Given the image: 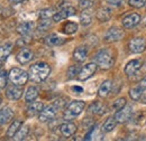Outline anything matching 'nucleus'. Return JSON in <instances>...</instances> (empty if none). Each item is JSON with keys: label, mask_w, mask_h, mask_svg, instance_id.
<instances>
[{"label": "nucleus", "mask_w": 146, "mask_h": 141, "mask_svg": "<svg viewBox=\"0 0 146 141\" xmlns=\"http://www.w3.org/2000/svg\"><path fill=\"white\" fill-rule=\"evenodd\" d=\"M51 73V67L46 63H36L31 66L28 75L34 82H43L45 81Z\"/></svg>", "instance_id": "1"}, {"label": "nucleus", "mask_w": 146, "mask_h": 141, "mask_svg": "<svg viewBox=\"0 0 146 141\" xmlns=\"http://www.w3.org/2000/svg\"><path fill=\"white\" fill-rule=\"evenodd\" d=\"M64 105V103L62 102V100H58V101H55L53 104L46 106L42 110V112L39 113V121L40 122H47V121H51L54 119V117L56 115V113L58 112L60 109H62Z\"/></svg>", "instance_id": "2"}, {"label": "nucleus", "mask_w": 146, "mask_h": 141, "mask_svg": "<svg viewBox=\"0 0 146 141\" xmlns=\"http://www.w3.org/2000/svg\"><path fill=\"white\" fill-rule=\"evenodd\" d=\"M94 59H96V63L104 70H109L115 63L113 56L108 49H102V51L98 52Z\"/></svg>", "instance_id": "3"}, {"label": "nucleus", "mask_w": 146, "mask_h": 141, "mask_svg": "<svg viewBox=\"0 0 146 141\" xmlns=\"http://www.w3.org/2000/svg\"><path fill=\"white\" fill-rule=\"evenodd\" d=\"M84 106H86V103L83 101H73L65 109L63 118L65 120H72L74 118H76L78 115H80V113L83 111Z\"/></svg>", "instance_id": "4"}, {"label": "nucleus", "mask_w": 146, "mask_h": 141, "mask_svg": "<svg viewBox=\"0 0 146 141\" xmlns=\"http://www.w3.org/2000/svg\"><path fill=\"white\" fill-rule=\"evenodd\" d=\"M8 76H9V80L11 81L13 84L19 85V86H23L24 84H26V82L29 78L28 73H26L25 70H20V69H17V67L11 69Z\"/></svg>", "instance_id": "5"}, {"label": "nucleus", "mask_w": 146, "mask_h": 141, "mask_svg": "<svg viewBox=\"0 0 146 141\" xmlns=\"http://www.w3.org/2000/svg\"><path fill=\"white\" fill-rule=\"evenodd\" d=\"M129 51L134 54H139L143 53L146 49V39L144 38H141V37H137V38H134L129 42Z\"/></svg>", "instance_id": "6"}, {"label": "nucleus", "mask_w": 146, "mask_h": 141, "mask_svg": "<svg viewBox=\"0 0 146 141\" xmlns=\"http://www.w3.org/2000/svg\"><path fill=\"white\" fill-rule=\"evenodd\" d=\"M133 117V107L131 105H125L123 109L118 110L115 114V118L117 120V122L119 123H125L128 120H130V118Z\"/></svg>", "instance_id": "7"}, {"label": "nucleus", "mask_w": 146, "mask_h": 141, "mask_svg": "<svg viewBox=\"0 0 146 141\" xmlns=\"http://www.w3.org/2000/svg\"><path fill=\"white\" fill-rule=\"evenodd\" d=\"M97 70V64L96 63H89L87 65H84L81 70H80V73L78 75V78L80 81H86L88 78H90L92 75L96 73Z\"/></svg>", "instance_id": "8"}, {"label": "nucleus", "mask_w": 146, "mask_h": 141, "mask_svg": "<svg viewBox=\"0 0 146 141\" xmlns=\"http://www.w3.org/2000/svg\"><path fill=\"white\" fill-rule=\"evenodd\" d=\"M124 37V30L119 27H111L109 30L105 34V40L111 43V42H118Z\"/></svg>", "instance_id": "9"}, {"label": "nucleus", "mask_w": 146, "mask_h": 141, "mask_svg": "<svg viewBox=\"0 0 146 141\" xmlns=\"http://www.w3.org/2000/svg\"><path fill=\"white\" fill-rule=\"evenodd\" d=\"M73 15H75V8H73L71 6H68V7L62 8L58 13H55V15L53 16V20L57 22V21H61L63 19L71 17Z\"/></svg>", "instance_id": "10"}, {"label": "nucleus", "mask_w": 146, "mask_h": 141, "mask_svg": "<svg viewBox=\"0 0 146 141\" xmlns=\"http://www.w3.org/2000/svg\"><path fill=\"white\" fill-rule=\"evenodd\" d=\"M23 95V88L19 85H11L7 88L6 91V96L10 100V101H17L21 98Z\"/></svg>", "instance_id": "11"}, {"label": "nucleus", "mask_w": 146, "mask_h": 141, "mask_svg": "<svg viewBox=\"0 0 146 141\" xmlns=\"http://www.w3.org/2000/svg\"><path fill=\"white\" fill-rule=\"evenodd\" d=\"M141 22V16L138 14H130L123 19V26L125 28H133Z\"/></svg>", "instance_id": "12"}, {"label": "nucleus", "mask_w": 146, "mask_h": 141, "mask_svg": "<svg viewBox=\"0 0 146 141\" xmlns=\"http://www.w3.org/2000/svg\"><path fill=\"white\" fill-rule=\"evenodd\" d=\"M33 56L34 55H33V52L31 49H28V48H21L19 51V53L17 54L16 58H17V61H18L20 64H27V63H29L33 59Z\"/></svg>", "instance_id": "13"}, {"label": "nucleus", "mask_w": 146, "mask_h": 141, "mask_svg": "<svg viewBox=\"0 0 146 141\" xmlns=\"http://www.w3.org/2000/svg\"><path fill=\"white\" fill-rule=\"evenodd\" d=\"M60 131H61L63 137L69 138L76 132V125L72 122H65V123L60 125Z\"/></svg>", "instance_id": "14"}, {"label": "nucleus", "mask_w": 146, "mask_h": 141, "mask_svg": "<svg viewBox=\"0 0 146 141\" xmlns=\"http://www.w3.org/2000/svg\"><path fill=\"white\" fill-rule=\"evenodd\" d=\"M141 66H142V62L139 59H133V61H130L127 65H126V67H125L126 75L130 76V75L136 74L138 72V70L141 69Z\"/></svg>", "instance_id": "15"}, {"label": "nucleus", "mask_w": 146, "mask_h": 141, "mask_svg": "<svg viewBox=\"0 0 146 141\" xmlns=\"http://www.w3.org/2000/svg\"><path fill=\"white\" fill-rule=\"evenodd\" d=\"M14 118V111L6 106L0 109V124H6L8 123L9 121H11V119Z\"/></svg>", "instance_id": "16"}, {"label": "nucleus", "mask_w": 146, "mask_h": 141, "mask_svg": "<svg viewBox=\"0 0 146 141\" xmlns=\"http://www.w3.org/2000/svg\"><path fill=\"white\" fill-rule=\"evenodd\" d=\"M43 109H44V104L42 102H31V104L27 107V115L34 117L36 114H39Z\"/></svg>", "instance_id": "17"}, {"label": "nucleus", "mask_w": 146, "mask_h": 141, "mask_svg": "<svg viewBox=\"0 0 146 141\" xmlns=\"http://www.w3.org/2000/svg\"><path fill=\"white\" fill-rule=\"evenodd\" d=\"M34 28V24L32 21H25V22H21L17 27V33L20 35H28Z\"/></svg>", "instance_id": "18"}, {"label": "nucleus", "mask_w": 146, "mask_h": 141, "mask_svg": "<svg viewBox=\"0 0 146 141\" xmlns=\"http://www.w3.org/2000/svg\"><path fill=\"white\" fill-rule=\"evenodd\" d=\"M87 55H88L87 48L81 46V47L75 48V51L73 52V58H74L76 62L81 63V62H83V61L87 58Z\"/></svg>", "instance_id": "19"}, {"label": "nucleus", "mask_w": 146, "mask_h": 141, "mask_svg": "<svg viewBox=\"0 0 146 141\" xmlns=\"http://www.w3.org/2000/svg\"><path fill=\"white\" fill-rule=\"evenodd\" d=\"M111 88H112V83H111V81H109V80L105 81V82L100 85L99 90H98V94H99V96H101V98H106V96H108V94H109L110 91H111Z\"/></svg>", "instance_id": "20"}, {"label": "nucleus", "mask_w": 146, "mask_h": 141, "mask_svg": "<svg viewBox=\"0 0 146 141\" xmlns=\"http://www.w3.org/2000/svg\"><path fill=\"white\" fill-rule=\"evenodd\" d=\"M111 9L108 8V7H102V8H100L99 10H98V13H97V18H98V20H100V21H107V20H109L110 18H111Z\"/></svg>", "instance_id": "21"}, {"label": "nucleus", "mask_w": 146, "mask_h": 141, "mask_svg": "<svg viewBox=\"0 0 146 141\" xmlns=\"http://www.w3.org/2000/svg\"><path fill=\"white\" fill-rule=\"evenodd\" d=\"M13 51V44L11 43H6L2 46H0V61H6L8 56L10 55Z\"/></svg>", "instance_id": "22"}, {"label": "nucleus", "mask_w": 146, "mask_h": 141, "mask_svg": "<svg viewBox=\"0 0 146 141\" xmlns=\"http://www.w3.org/2000/svg\"><path fill=\"white\" fill-rule=\"evenodd\" d=\"M45 43H46V45H48V46H58V45L63 44L64 40H63V38H61L60 36L55 35V34H52V35H48L45 38Z\"/></svg>", "instance_id": "23"}, {"label": "nucleus", "mask_w": 146, "mask_h": 141, "mask_svg": "<svg viewBox=\"0 0 146 141\" xmlns=\"http://www.w3.org/2000/svg\"><path fill=\"white\" fill-rule=\"evenodd\" d=\"M21 125H23L21 120H15L13 123L10 124L9 129L7 130V134H6V136H7L8 138H14V136L16 134V132L20 129Z\"/></svg>", "instance_id": "24"}, {"label": "nucleus", "mask_w": 146, "mask_h": 141, "mask_svg": "<svg viewBox=\"0 0 146 141\" xmlns=\"http://www.w3.org/2000/svg\"><path fill=\"white\" fill-rule=\"evenodd\" d=\"M38 96V90L35 86H31V88H27L26 93H25V100L26 102H33L35 99Z\"/></svg>", "instance_id": "25"}, {"label": "nucleus", "mask_w": 146, "mask_h": 141, "mask_svg": "<svg viewBox=\"0 0 146 141\" xmlns=\"http://www.w3.org/2000/svg\"><path fill=\"white\" fill-rule=\"evenodd\" d=\"M116 125H117V120H116V118H113V117H110L108 118L106 121H105V123L102 125V131L104 132H110V131H112L115 128H116Z\"/></svg>", "instance_id": "26"}, {"label": "nucleus", "mask_w": 146, "mask_h": 141, "mask_svg": "<svg viewBox=\"0 0 146 141\" xmlns=\"http://www.w3.org/2000/svg\"><path fill=\"white\" fill-rule=\"evenodd\" d=\"M143 93H144V90L141 88L139 85H137V86H135V88H130V91H129V96H130L131 100H134V101H139L141 98H142V95H143Z\"/></svg>", "instance_id": "27"}, {"label": "nucleus", "mask_w": 146, "mask_h": 141, "mask_svg": "<svg viewBox=\"0 0 146 141\" xmlns=\"http://www.w3.org/2000/svg\"><path fill=\"white\" fill-rule=\"evenodd\" d=\"M28 132H29V127H28V125H21L20 129L16 132V134L14 136V140H16V141L24 140V139L27 137Z\"/></svg>", "instance_id": "28"}, {"label": "nucleus", "mask_w": 146, "mask_h": 141, "mask_svg": "<svg viewBox=\"0 0 146 141\" xmlns=\"http://www.w3.org/2000/svg\"><path fill=\"white\" fill-rule=\"evenodd\" d=\"M78 30V25L75 22H72V21H69L64 25L63 27V32L66 34V35H72L74 33H76Z\"/></svg>", "instance_id": "29"}, {"label": "nucleus", "mask_w": 146, "mask_h": 141, "mask_svg": "<svg viewBox=\"0 0 146 141\" xmlns=\"http://www.w3.org/2000/svg\"><path fill=\"white\" fill-rule=\"evenodd\" d=\"M89 110L91 111L92 113H98V114H102L104 112H106V111H104V110H106V107H104V105L100 104L99 102H93L90 105Z\"/></svg>", "instance_id": "30"}, {"label": "nucleus", "mask_w": 146, "mask_h": 141, "mask_svg": "<svg viewBox=\"0 0 146 141\" xmlns=\"http://www.w3.org/2000/svg\"><path fill=\"white\" fill-rule=\"evenodd\" d=\"M55 15L54 9L52 8H46V9H42L39 11V17L42 19H50L51 17H53Z\"/></svg>", "instance_id": "31"}, {"label": "nucleus", "mask_w": 146, "mask_h": 141, "mask_svg": "<svg viewBox=\"0 0 146 141\" xmlns=\"http://www.w3.org/2000/svg\"><path fill=\"white\" fill-rule=\"evenodd\" d=\"M80 70H81V69H80L78 65H72V66H70L69 70H68V78H69V80L74 78L76 75H79Z\"/></svg>", "instance_id": "32"}, {"label": "nucleus", "mask_w": 146, "mask_h": 141, "mask_svg": "<svg viewBox=\"0 0 146 141\" xmlns=\"http://www.w3.org/2000/svg\"><path fill=\"white\" fill-rule=\"evenodd\" d=\"M51 26H52V21H51L50 19H43V20L39 22V25H38V30L45 32V30H47L48 28H51Z\"/></svg>", "instance_id": "33"}, {"label": "nucleus", "mask_w": 146, "mask_h": 141, "mask_svg": "<svg viewBox=\"0 0 146 141\" xmlns=\"http://www.w3.org/2000/svg\"><path fill=\"white\" fill-rule=\"evenodd\" d=\"M125 105H126V99L120 98V99H118V100H116V101L113 102V104H112V110L118 111V110L123 109Z\"/></svg>", "instance_id": "34"}, {"label": "nucleus", "mask_w": 146, "mask_h": 141, "mask_svg": "<svg viewBox=\"0 0 146 141\" xmlns=\"http://www.w3.org/2000/svg\"><path fill=\"white\" fill-rule=\"evenodd\" d=\"M80 21L83 26H88L91 24V16L87 13H82L81 16H80Z\"/></svg>", "instance_id": "35"}, {"label": "nucleus", "mask_w": 146, "mask_h": 141, "mask_svg": "<svg viewBox=\"0 0 146 141\" xmlns=\"http://www.w3.org/2000/svg\"><path fill=\"white\" fill-rule=\"evenodd\" d=\"M129 5L134 8H142L146 5V0H129Z\"/></svg>", "instance_id": "36"}, {"label": "nucleus", "mask_w": 146, "mask_h": 141, "mask_svg": "<svg viewBox=\"0 0 146 141\" xmlns=\"http://www.w3.org/2000/svg\"><path fill=\"white\" fill-rule=\"evenodd\" d=\"M7 85V74H6V72L3 70H1L0 72V88H5Z\"/></svg>", "instance_id": "37"}, {"label": "nucleus", "mask_w": 146, "mask_h": 141, "mask_svg": "<svg viewBox=\"0 0 146 141\" xmlns=\"http://www.w3.org/2000/svg\"><path fill=\"white\" fill-rule=\"evenodd\" d=\"M92 5H93L92 0H80V1H79V6H80L82 9L90 8Z\"/></svg>", "instance_id": "38"}, {"label": "nucleus", "mask_w": 146, "mask_h": 141, "mask_svg": "<svg viewBox=\"0 0 146 141\" xmlns=\"http://www.w3.org/2000/svg\"><path fill=\"white\" fill-rule=\"evenodd\" d=\"M107 2L111 6H120L124 2V0H107Z\"/></svg>", "instance_id": "39"}, {"label": "nucleus", "mask_w": 146, "mask_h": 141, "mask_svg": "<svg viewBox=\"0 0 146 141\" xmlns=\"http://www.w3.org/2000/svg\"><path fill=\"white\" fill-rule=\"evenodd\" d=\"M138 85L143 88V90H146V76L143 78V80H141V82H139V84H138Z\"/></svg>", "instance_id": "40"}, {"label": "nucleus", "mask_w": 146, "mask_h": 141, "mask_svg": "<svg viewBox=\"0 0 146 141\" xmlns=\"http://www.w3.org/2000/svg\"><path fill=\"white\" fill-rule=\"evenodd\" d=\"M141 102L146 104V93H143V95H142V98H141Z\"/></svg>", "instance_id": "41"}, {"label": "nucleus", "mask_w": 146, "mask_h": 141, "mask_svg": "<svg viewBox=\"0 0 146 141\" xmlns=\"http://www.w3.org/2000/svg\"><path fill=\"white\" fill-rule=\"evenodd\" d=\"M72 90H74V91H79V92H82V88H76V86H73Z\"/></svg>", "instance_id": "42"}, {"label": "nucleus", "mask_w": 146, "mask_h": 141, "mask_svg": "<svg viewBox=\"0 0 146 141\" xmlns=\"http://www.w3.org/2000/svg\"><path fill=\"white\" fill-rule=\"evenodd\" d=\"M11 3H18V2H20L21 0H9Z\"/></svg>", "instance_id": "43"}, {"label": "nucleus", "mask_w": 146, "mask_h": 141, "mask_svg": "<svg viewBox=\"0 0 146 141\" xmlns=\"http://www.w3.org/2000/svg\"><path fill=\"white\" fill-rule=\"evenodd\" d=\"M1 62H2V61H0V70H1V65H2V64H1Z\"/></svg>", "instance_id": "44"}, {"label": "nucleus", "mask_w": 146, "mask_h": 141, "mask_svg": "<svg viewBox=\"0 0 146 141\" xmlns=\"http://www.w3.org/2000/svg\"><path fill=\"white\" fill-rule=\"evenodd\" d=\"M144 24H145V26H146V19H145V21H144Z\"/></svg>", "instance_id": "45"}, {"label": "nucleus", "mask_w": 146, "mask_h": 141, "mask_svg": "<svg viewBox=\"0 0 146 141\" xmlns=\"http://www.w3.org/2000/svg\"><path fill=\"white\" fill-rule=\"evenodd\" d=\"M0 13H1V6H0Z\"/></svg>", "instance_id": "46"}]
</instances>
